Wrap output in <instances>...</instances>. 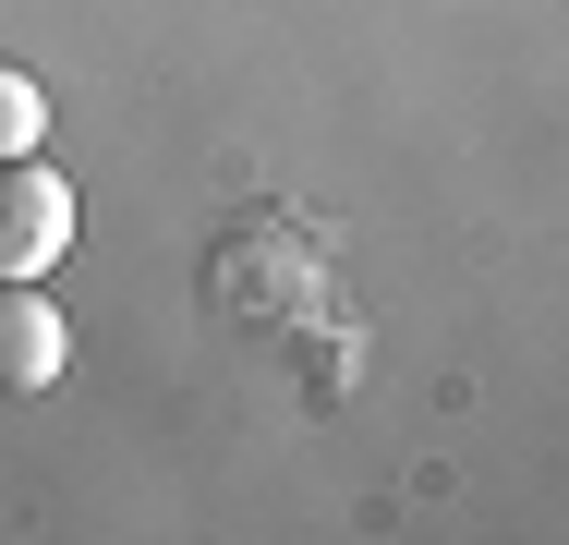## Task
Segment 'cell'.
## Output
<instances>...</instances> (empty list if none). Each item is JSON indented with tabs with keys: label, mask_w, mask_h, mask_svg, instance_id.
<instances>
[{
	"label": "cell",
	"mask_w": 569,
	"mask_h": 545,
	"mask_svg": "<svg viewBox=\"0 0 569 545\" xmlns=\"http://www.w3.org/2000/svg\"><path fill=\"white\" fill-rule=\"evenodd\" d=\"M73 255V182L24 146V158H0V279H49Z\"/></svg>",
	"instance_id": "1"
},
{
	"label": "cell",
	"mask_w": 569,
	"mask_h": 545,
	"mask_svg": "<svg viewBox=\"0 0 569 545\" xmlns=\"http://www.w3.org/2000/svg\"><path fill=\"white\" fill-rule=\"evenodd\" d=\"M73 364V327L37 279H0V400H37L49 376Z\"/></svg>",
	"instance_id": "2"
},
{
	"label": "cell",
	"mask_w": 569,
	"mask_h": 545,
	"mask_svg": "<svg viewBox=\"0 0 569 545\" xmlns=\"http://www.w3.org/2000/svg\"><path fill=\"white\" fill-rule=\"evenodd\" d=\"M37 133H49V98H37V73H12V61H0V158H24Z\"/></svg>",
	"instance_id": "3"
}]
</instances>
